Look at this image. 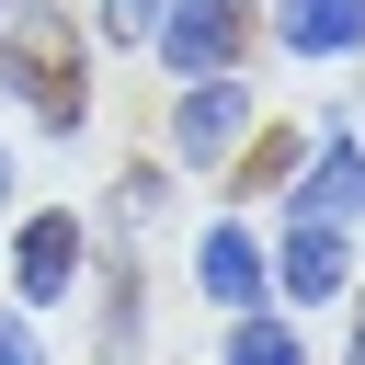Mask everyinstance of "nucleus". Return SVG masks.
Masks as SVG:
<instances>
[{
	"instance_id": "nucleus-1",
	"label": "nucleus",
	"mask_w": 365,
	"mask_h": 365,
	"mask_svg": "<svg viewBox=\"0 0 365 365\" xmlns=\"http://www.w3.org/2000/svg\"><path fill=\"white\" fill-rule=\"evenodd\" d=\"M0 91H23V114L46 137H68L91 103V34L46 0H0Z\"/></svg>"
},
{
	"instance_id": "nucleus-2",
	"label": "nucleus",
	"mask_w": 365,
	"mask_h": 365,
	"mask_svg": "<svg viewBox=\"0 0 365 365\" xmlns=\"http://www.w3.org/2000/svg\"><path fill=\"white\" fill-rule=\"evenodd\" d=\"M251 137V91H240V68H205V80H182L171 91V160H228Z\"/></svg>"
},
{
	"instance_id": "nucleus-3",
	"label": "nucleus",
	"mask_w": 365,
	"mask_h": 365,
	"mask_svg": "<svg viewBox=\"0 0 365 365\" xmlns=\"http://www.w3.org/2000/svg\"><path fill=\"white\" fill-rule=\"evenodd\" d=\"M148 46H160L182 80H205V68H240V46H251V11H240V0H160Z\"/></svg>"
},
{
	"instance_id": "nucleus-4",
	"label": "nucleus",
	"mask_w": 365,
	"mask_h": 365,
	"mask_svg": "<svg viewBox=\"0 0 365 365\" xmlns=\"http://www.w3.org/2000/svg\"><path fill=\"white\" fill-rule=\"evenodd\" d=\"M80 251H91V228H80L68 205H34V217L11 228V285H23V308H57V297L80 285Z\"/></svg>"
},
{
	"instance_id": "nucleus-5",
	"label": "nucleus",
	"mask_w": 365,
	"mask_h": 365,
	"mask_svg": "<svg viewBox=\"0 0 365 365\" xmlns=\"http://www.w3.org/2000/svg\"><path fill=\"white\" fill-rule=\"evenodd\" d=\"M262 274H274L297 308H319V297H354V251H342V228H331V217H285V240L262 251Z\"/></svg>"
},
{
	"instance_id": "nucleus-6",
	"label": "nucleus",
	"mask_w": 365,
	"mask_h": 365,
	"mask_svg": "<svg viewBox=\"0 0 365 365\" xmlns=\"http://www.w3.org/2000/svg\"><path fill=\"white\" fill-rule=\"evenodd\" d=\"M285 217H331V228L365 217V137H319L285 182Z\"/></svg>"
},
{
	"instance_id": "nucleus-7",
	"label": "nucleus",
	"mask_w": 365,
	"mask_h": 365,
	"mask_svg": "<svg viewBox=\"0 0 365 365\" xmlns=\"http://www.w3.org/2000/svg\"><path fill=\"white\" fill-rule=\"evenodd\" d=\"M194 285H205L228 319L262 308V285H274V274H262V240H251V228H205V240H194Z\"/></svg>"
},
{
	"instance_id": "nucleus-8",
	"label": "nucleus",
	"mask_w": 365,
	"mask_h": 365,
	"mask_svg": "<svg viewBox=\"0 0 365 365\" xmlns=\"http://www.w3.org/2000/svg\"><path fill=\"white\" fill-rule=\"evenodd\" d=\"M285 57H354L365 46V0H274Z\"/></svg>"
},
{
	"instance_id": "nucleus-9",
	"label": "nucleus",
	"mask_w": 365,
	"mask_h": 365,
	"mask_svg": "<svg viewBox=\"0 0 365 365\" xmlns=\"http://www.w3.org/2000/svg\"><path fill=\"white\" fill-rule=\"evenodd\" d=\"M217 365H308V342H297V319H274V308H240Z\"/></svg>"
},
{
	"instance_id": "nucleus-10",
	"label": "nucleus",
	"mask_w": 365,
	"mask_h": 365,
	"mask_svg": "<svg viewBox=\"0 0 365 365\" xmlns=\"http://www.w3.org/2000/svg\"><path fill=\"white\" fill-rule=\"evenodd\" d=\"M297 160H308V137H297V125H274V137H251V160H240V182H228V194H285V182H297Z\"/></svg>"
},
{
	"instance_id": "nucleus-11",
	"label": "nucleus",
	"mask_w": 365,
	"mask_h": 365,
	"mask_svg": "<svg viewBox=\"0 0 365 365\" xmlns=\"http://www.w3.org/2000/svg\"><path fill=\"white\" fill-rule=\"evenodd\" d=\"M148 23H160V0H103V46H148Z\"/></svg>"
},
{
	"instance_id": "nucleus-12",
	"label": "nucleus",
	"mask_w": 365,
	"mask_h": 365,
	"mask_svg": "<svg viewBox=\"0 0 365 365\" xmlns=\"http://www.w3.org/2000/svg\"><path fill=\"white\" fill-rule=\"evenodd\" d=\"M0 365H46V354H34V331H23L11 308H0Z\"/></svg>"
},
{
	"instance_id": "nucleus-13",
	"label": "nucleus",
	"mask_w": 365,
	"mask_h": 365,
	"mask_svg": "<svg viewBox=\"0 0 365 365\" xmlns=\"http://www.w3.org/2000/svg\"><path fill=\"white\" fill-rule=\"evenodd\" d=\"M0 217H11V148H0Z\"/></svg>"
},
{
	"instance_id": "nucleus-14",
	"label": "nucleus",
	"mask_w": 365,
	"mask_h": 365,
	"mask_svg": "<svg viewBox=\"0 0 365 365\" xmlns=\"http://www.w3.org/2000/svg\"><path fill=\"white\" fill-rule=\"evenodd\" d=\"M354 365H365V297H354Z\"/></svg>"
}]
</instances>
